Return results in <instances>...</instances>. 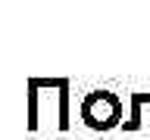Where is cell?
Listing matches in <instances>:
<instances>
[{"label": "cell", "mask_w": 150, "mask_h": 140, "mask_svg": "<svg viewBox=\"0 0 150 140\" xmlns=\"http://www.w3.org/2000/svg\"><path fill=\"white\" fill-rule=\"evenodd\" d=\"M84 115H88L91 121L110 125V121L119 115V109H116V103H112L106 93H100V97H91V100H88V106H84Z\"/></svg>", "instance_id": "1"}]
</instances>
